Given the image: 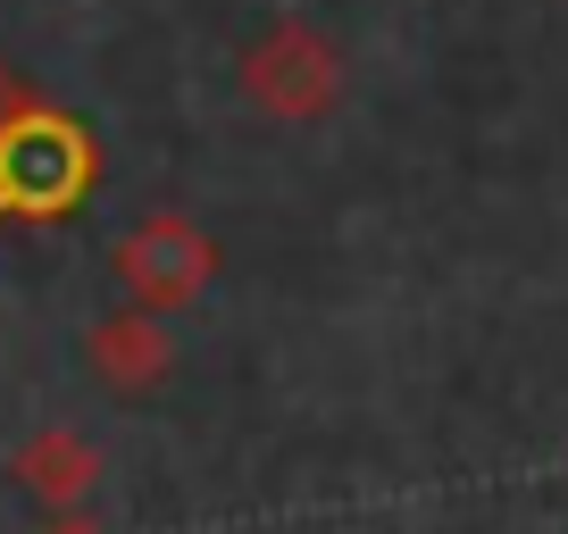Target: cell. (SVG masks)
Listing matches in <instances>:
<instances>
[{"label": "cell", "instance_id": "cell-7", "mask_svg": "<svg viewBox=\"0 0 568 534\" xmlns=\"http://www.w3.org/2000/svg\"><path fill=\"white\" fill-rule=\"evenodd\" d=\"M42 534H101L92 517H59V526H42Z\"/></svg>", "mask_w": 568, "mask_h": 534}, {"label": "cell", "instance_id": "cell-5", "mask_svg": "<svg viewBox=\"0 0 568 534\" xmlns=\"http://www.w3.org/2000/svg\"><path fill=\"white\" fill-rule=\"evenodd\" d=\"M18 476L34 484L42 501H59V510H75V501L92 493V476H101V460H92L75 434H34V443L18 451Z\"/></svg>", "mask_w": 568, "mask_h": 534}, {"label": "cell", "instance_id": "cell-3", "mask_svg": "<svg viewBox=\"0 0 568 534\" xmlns=\"http://www.w3.org/2000/svg\"><path fill=\"white\" fill-rule=\"evenodd\" d=\"M118 276H125V292H134V309H184L217 276V250H210V234H201L193 217L160 209L118 243Z\"/></svg>", "mask_w": 568, "mask_h": 534}, {"label": "cell", "instance_id": "cell-6", "mask_svg": "<svg viewBox=\"0 0 568 534\" xmlns=\"http://www.w3.org/2000/svg\"><path fill=\"white\" fill-rule=\"evenodd\" d=\"M26 109H34V92L18 84V68H0V125H9V117H26Z\"/></svg>", "mask_w": 568, "mask_h": 534}, {"label": "cell", "instance_id": "cell-2", "mask_svg": "<svg viewBox=\"0 0 568 534\" xmlns=\"http://www.w3.org/2000/svg\"><path fill=\"white\" fill-rule=\"evenodd\" d=\"M243 92L267 109V117H293V125L326 117L335 92H343V59H335V42H326V34H310V25L284 18L276 34L243 59Z\"/></svg>", "mask_w": 568, "mask_h": 534}, {"label": "cell", "instance_id": "cell-4", "mask_svg": "<svg viewBox=\"0 0 568 534\" xmlns=\"http://www.w3.org/2000/svg\"><path fill=\"white\" fill-rule=\"evenodd\" d=\"M92 368H101L118 392H151L168 368H176V342L151 326V309H134V318H109L101 335H92Z\"/></svg>", "mask_w": 568, "mask_h": 534}, {"label": "cell", "instance_id": "cell-1", "mask_svg": "<svg viewBox=\"0 0 568 534\" xmlns=\"http://www.w3.org/2000/svg\"><path fill=\"white\" fill-rule=\"evenodd\" d=\"M92 184V143L84 125L51 117V109H26V117L0 125V209H26V217H59L75 193Z\"/></svg>", "mask_w": 568, "mask_h": 534}]
</instances>
